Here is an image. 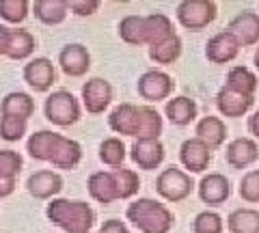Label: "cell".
Wrapping results in <instances>:
<instances>
[{
	"label": "cell",
	"instance_id": "cell-14",
	"mask_svg": "<svg viewBox=\"0 0 259 233\" xmlns=\"http://www.w3.org/2000/svg\"><path fill=\"white\" fill-rule=\"evenodd\" d=\"M231 195L229 179L221 173H209L199 183V197L207 205H223Z\"/></svg>",
	"mask_w": 259,
	"mask_h": 233
},
{
	"label": "cell",
	"instance_id": "cell-31",
	"mask_svg": "<svg viewBox=\"0 0 259 233\" xmlns=\"http://www.w3.org/2000/svg\"><path fill=\"white\" fill-rule=\"evenodd\" d=\"M100 158L110 166H119L125 160V145L119 138H106L100 147Z\"/></svg>",
	"mask_w": 259,
	"mask_h": 233
},
{
	"label": "cell",
	"instance_id": "cell-32",
	"mask_svg": "<svg viewBox=\"0 0 259 233\" xmlns=\"http://www.w3.org/2000/svg\"><path fill=\"white\" fill-rule=\"evenodd\" d=\"M194 233H223V218L216 212H201L192 222Z\"/></svg>",
	"mask_w": 259,
	"mask_h": 233
},
{
	"label": "cell",
	"instance_id": "cell-9",
	"mask_svg": "<svg viewBox=\"0 0 259 233\" xmlns=\"http://www.w3.org/2000/svg\"><path fill=\"white\" fill-rule=\"evenodd\" d=\"M192 179L177 166H168L158 175L156 188L166 201H184L192 192Z\"/></svg>",
	"mask_w": 259,
	"mask_h": 233
},
{
	"label": "cell",
	"instance_id": "cell-35",
	"mask_svg": "<svg viewBox=\"0 0 259 233\" xmlns=\"http://www.w3.org/2000/svg\"><path fill=\"white\" fill-rule=\"evenodd\" d=\"M26 132V121L15 117H3L0 119V136L5 141H18Z\"/></svg>",
	"mask_w": 259,
	"mask_h": 233
},
{
	"label": "cell",
	"instance_id": "cell-2",
	"mask_svg": "<svg viewBox=\"0 0 259 233\" xmlns=\"http://www.w3.org/2000/svg\"><path fill=\"white\" fill-rule=\"evenodd\" d=\"M28 154L61 168H74L82 158V149L76 141L65 138L56 132H37L28 138Z\"/></svg>",
	"mask_w": 259,
	"mask_h": 233
},
{
	"label": "cell",
	"instance_id": "cell-18",
	"mask_svg": "<svg viewBox=\"0 0 259 233\" xmlns=\"http://www.w3.org/2000/svg\"><path fill=\"white\" fill-rule=\"evenodd\" d=\"M259 158V147L250 138H236L227 147V162L233 168H246Z\"/></svg>",
	"mask_w": 259,
	"mask_h": 233
},
{
	"label": "cell",
	"instance_id": "cell-16",
	"mask_svg": "<svg viewBox=\"0 0 259 233\" xmlns=\"http://www.w3.org/2000/svg\"><path fill=\"white\" fill-rule=\"evenodd\" d=\"M22 171V158L11 149L0 151V197L11 195L15 188V177Z\"/></svg>",
	"mask_w": 259,
	"mask_h": 233
},
{
	"label": "cell",
	"instance_id": "cell-27",
	"mask_svg": "<svg viewBox=\"0 0 259 233\" xmlns=\"http://www.w3.org/2000/svg\"><path fill=\"white\" fill-rule=\"evenodd\" d=\"M69 0H39L35 3V13L44 24H59L65 20Z\"/></svg>",
	"mask_w": 259,
	"mask_h": 233
},
{
	"label": "cell",
	"instance_id": "cell-33",
	"mask_svg": "<svg viewBox=\"0 0 259 233\" xmlns=\"http://www.w3.org/2000/svg\"><path fill=\"white\" fill-rule=\"evenodd\" d=\"M28 13V3L26 0H0V15L7 22H22Z\"/></svg>",
	"mask_w": 259,
	"mask_h": 233
},
{
	"label": "cell",
	"instance_id": "cell-15",
	"mask_svg": "<svg viewBox=\"0 0 259 233\" xmlns=\"http://www.w3.org/2000/svg\"><path fill=\"white\" fill-rule=\"evenodd\" d=\"M82 98H84V106L89 112H102L104 108L110 104L112 100V86L102 78H93L82 86Z\"/></svg>",
	"mask_w": 259,
	"mask_h": 233
},
{
	"label": "cell",
	"instance_id": "cell-40",
	"mask_svg": "<svg viewBox=\"0 0 259 233\" xmlns=\"http://www.w3.org/2000/svg\"><path fill=\"white\" fill-rule=\"evenodd\" d=\"M253 61H255V67L259 69V48H257V52H255V59H253Z\"/></svg>",
	"mask_w": 259,
	"mask_h": 233
},
{
	"label": "cell",
	"instance_id": "cell-26",
	"mask_svg": "<svg viewBox=\"0 0 259 233\" xmlns=\"http://www.w3.org/2000/svg\"><path fill=\"white\" fill-rule=\"evenodd\" d=\"M166 117L175 125H188L197 117V104L190 98H175L166 104Z\"/></svg>",
	"mask_w": 259,
	"mask_h": 233
},
{
	"label": "cell",
	"instance_id": "cell-25",
	"mask_svg": "<svg viewBox=\"0 0 259 233\" xmlns=\"http://www.w3.org/2000/svg\"><path fill=\"white\" fill-rule=\"evenodd\" d=\"M0 110H3V117H15L22 121H28V117L35 112V102L26 93H9L3 100Z\"/></svg>",
	"mask_w": 259,
	"mask_h": 233
},
{
	"label": "cell",
	"instance_id": "cell-5",
	"mask_svg": "<svg viewBox=\"0 0 259 233\" xmlns=\"http://www.w3.org/2000/svg\"><path fill=\"white\" fill-rule=\"evenodd\" d=\"M48 218L67 233H89V229L93 227L95 214L82 201L56 199L48 205Z\"/></svg>",
	"mask_w": 259,
	"mask_h": 233
},
{
	"label": "cell",
	"instance_id": "cell-19",
	"mask_svg": "<svg viewBox=\"0 0 259 233\" xmlns=\"http://www.w3.org/2000/svg\"><path fill=\"white\" fill-rule=\"evenodd\" d=\"M24 78L35 91H48L54 82V67L48 59H35L24 67Z\"/></svg>",
	"mask_w": 259,
	"mask_h": 233
},
{
	"label": "cell",
	"instance_id": "cell-39",
	"mask_svg": "<svg viewBox=\"0 0 259 233\" xmlns=\"http://www.w3.org/2000/svg\"><path fill=\"white\" fill-rule=\"evenodd\" d=\"M248 130H250V134H255L259 138V110H255L253 115L248 117Z\"/></svg>",
	"mask_w": 259,
	"mask_h": 233
},
{
	"label": "cell",
	"instance_id": "cell-17",
	"mask_svg": "<svg viewBox=\"0 0 259 233\" xmlns=\"http://www.w3.org/2000/svg\"><path fill=\"white\" fill-rule=\"evenodd\" d=\"M216 106L218 110L223 112L225 117H242L246 115L253 106V98H248V95H242V93H236V91H229V89H223L218 91L216 95Z\"/></svg>",
	"mask_w": 259,
	"mask_h": 233
},
{
	"label": "cell",
	"instance_id": "cell-11",
	"mask_svg": "<svg viewBox=\"0 0 259 233\" xmlns=\"http://www.w3.org/2000/svg\"><path fill=\"white\" fill-rule=\"evenodd\" d=\"M173 86L175 84L171 76H166L164 71H147V74H143L139 78V93L145 100H151V102L168 98Z\"/></svg>",
	"mask_w": 259,
	"mask_h": 233
},
{
	"label": "cell",
	"instance_id": "cell-30",
	"mask_svg": "<svg viewBox=\"0 0 259 233\" xmlns=\"http://www.w3.org/2000/svg\"><path fill=\"white\" fill-rule=\"evenodd\" d=\"M32 50H35V39H32L28 30H11L7 56H11V59H26Z\"/></svg>",
	"mask_w": 259,
	"mask_h": 233
},
{
	"label": "cell",
	"instance_id": "cell-3",
	"mask_svg": "<svg viewBox=\"0 0 259 233\" xmlns=\"http://www.w3.org/2000/svg\"><path fill=\"white\" fill-rule=\"evenodd\" d=\"M119 33L127 43L141 45L151 43L156 45L168 39L173 33V24L164 13H151V15H127L119 24Z\"/></svg>",
	"mask_w": 259,
	"mask_h": 233
},
{
	"label": "cell",
	"instance_id": "cell-21",
	"mask_svg": "<svg viewBox=\"0 0 259 233\" xmlns=\"http://www.w3.org/2000/svg\"><path fill=\"white\" fill-rule=\"evenodd\" d=\"M59 61H61L63 71L69 76H82L89 69V52H87V48L80 43L65 45Z\"/></svg>",
	"mask_w": 259,
	"mask_h": 233
},
{
	"label": "cell",
	"instance_id": "cell-13",
	"mask_svg": "<svg viewBox=\"0 0 259 233\" xmlns=\"http://www.w3.org/2000/svg\"><path fill=\"white\" fill-rule=\"evenodd\" d=\"M180 158H182V164L188 168V171L201 173V171H205L209 160H212V149L201 138H188L182 145Z\"/></svg>",
	"mask_w": 259,
	"mask_h": 233
},
{
	"label": "cell",
	"instance_id": "cell-6",
	"mask_svg": "<svg viewBox=\"0 0 259 233\" xmlns=\"http://www.w3.org/2000/svg\"><path fill=\"white\" fill-rule=\"evenodd\" d=\"M127 218L143 233H166L173 227V216L162 203L151 199H139L127 207Z\"/></svg>",
	"mask_w": 259,
	"mask_h": 233
},
{
	"label": "cell",
	"instance_id": "cell-1",
	"mask_svg": "<svg viewBox=\"0 0 259 233\" xmlns=\"http://www.w3.org/2000/svg\"><path fill=\"white\" fill-rule=\"evenodd\" d=\"M108 123L115 132L136 136L139 141H153L162 132V117L153 108L121 104L110 112Z\"/></svg>",
	"mask_w": 259,
	"mask_h": 233
},
{
	"label": "cell",
	"instance_id": "cell-7",
	"mask_svg": "<svg viewBox=\"0 0 259 233\" xmlns=\"http://www.w3.org/2000/svg\"><path fill=\"white\" fill-rule=\"evenodd\" d=\"M177 18L188 30H201L216 18V3L212 0H184L177 7Z\"/></svg>",
	"mask_w": 259,
	"mask_h": 233
},
{
	"label": "cell",
	"instance_id": "cell-37",
	"mask_svg": "<svg viewBox=\"0 0 259 233\" xmlns=\"http://www.w3.org/2000/svg\"><path fill=\"white\" fill-rule=\"evenodd\" d=\"M100 233H127V227L121 220H106L102 224Z\"/></svg>",
	"mask_w": 259,
	"mask_h": 233
},
{
	"label": "cell",
	"instance_id": "cell-24",
	"mask_svg": "<svg viewBox=\"0 0 259 233\" xmlns=\"http://www.w3.org/2000/svg\"><path fill=\"white\" fill-rule=\"evenodd\" d=\"M197 138H201L209 149L212 147H221L227 138V127L218 117H203L197 123Z\"/></svg>",
	"mask_w": 259,
	"mask_h": 233
},
{
	"label": "cell",
	"instance_id": "cell-36",
	"mask_svg": "<svg viewBox=\"0 0 259 233\" xmlns=\"http://www.w3.org/2000/svg\"><path fill=\"white\" fill-rule=\"evenodd\" d=\"M97 7H100L97 0H89V3H84V0H74V3H69V9H74L78 15H91Z\"/></svg>",
	"mask_w": 259,
	"mask_h": 233
},
{
	"label": "cell",
	"instance_id": "cell-34",
	"mask_svg": "<svg viewBox=\"0 0 259 233\" xmlns=\"http://www.w3.org/2000/svg\"><path fill=\"white\" fill-rule=\"evenodd\" d=\"M240 197L248 203L259 201V171H248L240 181Z\"/></svg>",
	"mask_w": 259,
	"mask_h": 233
},
{
	"label": "cell",
	"instance_id": "cell-22",
	"mask_svg": "<svg viewBox=\"0 0 259 233\" xmlns=\"http://www.w3.org/2000/svg\"><path fill=\"white\" fill-rule=\"evenodd\" d=\"M63 188V179L52 171H37L30 175L28 179V192L37 199H48L61 192Z\"/></svg>",
	"mask_w": 259,
	"mask_h": 233
},
{
	"label": "cell",
	"instance_id": "cell-4",
	"mask_svg": "<svg viewBox=\"0 0 259 233\" xmlns=\"http://www.w3.org/2000/svg\"><path fill=\"white\" fill-rule=\"evenodd\" d=\"M139 175L127 168H117L112 173H93L89 177V192L100 203H112L115 199H127L139 190Z\"/></svg>",
	"mask_w": 259,
	"mask_h": 233
},
{
	"label": "cell",
	"instance_id": "cell-8",
	"mask_svg": "<svg viewBox=\"0 0 259 233\" xmlns=\"http://www.w3.org/2000/svg\"><path fill=\"white\" fill-rule=\"evenodd\" d=\"M46 117L56 125H71L78 121L80 108L78 102L67 91H54L46 100Z\"/></svg>",
	"mask_w": 259,
	"mask_h": 233
},
{
	"label": "cell",
	"instance_id": "cell-29",
	"mask_svg": "<svg viewBox=\"0 0 259 233\" xmlns=\"http://www.w3.org/2000/svg\"><path fill=\"white\" fill-rule=\"evenodd\" d=\"M180 54H182V41L177 35H171L168 39H164V41L151 45V50H149L151 59L156 63H162V65H168V63L177 61Z\"/></svg>",
	"mask_w": 259,
	"mask_h": 233
},
{
	"label": "cell",
	"instance_id": "cell-38",
	"mask_svg": "<svg viewBox=\"0 0 259 233\" xmlns=\"http://www.w3.org/2000/svg\"><path fill=\"white\" fill-rule=\"evenodd\" d=\"M9 39H11V28L0 26V54H7V48H9Z\"/></svg>",
	"mask_w": 259,
	"mask_h": 233
},
{
	"label": "cell",
	"instance_id": "cell-23",
	"mask_svg": "<svg viewBox=\"0 0 259 233\" xmlns=\"http://www.w3.org/2000/svg\"><path fill=\"white\" fill-rule=\"evenodd\" d=\"M225 89L253 98L255 91H257V76H255L248 67H242V65L231 67V69H229V74H227Z\"/></svg>",
	"mask_w": 259,
	"mask_h": 233
},
{
	"label": "cell",
	"instance_id": "cell-28",
	"mask_svg": "<svg viewBox=\"0 0 259 233\" xmlns=\"http://www.w3.org/2000/svg\"><path fill=\"white\" fill-rule=\"evenodd\" d=\"M229 231L231 233H259V212L255 210H233L229 214Z\"/></svg>",
	"mask_w": 259,
	"mask_h": 233
},
{
	"label": "cell",
	"instance_id": "cell-10",
	"mask_svg": "<svg viewBox=\"0 0 259 233\" xmlns=\"http://www.w3.org/2000/svg\"><path fill=\"white\" fill-rule=\"evenodd\" d=\"M240 52V41L233 37L229 30H221L216 33L205 45V56L214 65H225V63L233 61Z\"/></svg>",
	"mask_w": 259,
	"mask_h": 233
},
{
	"label": "cell",
	"instance_id": "cell-12",
	"mask_svg": "<svg viewBox=\"0 0 259 233\" xmlns=\"http://www.w3.org/2000/svg\"><path fill=\"white\" fill-rule=\"evenodd\" d=\"M229 33L240 41V45L259 43V15L255 11H242L229 22Z\"/></svg>",
	"mask_w": 259,
	"mask_h": 233
},
{
	"label": "cell",
	"instance_id": "cell-20",
	"mask_svg": "<svg viewBox=\"0 0 259 233\" xmlns=\"http://www.w3.org/2000/svg\"><path fill=\"white\" fill-rule=\"evenodd\" d=\"M132 158L141 168H156L164 160V147L158 138L153 141H136L132 145Z\"/></svg>",
	"mask_w": 259,
	"mask_h": 233
}]
</instances>
